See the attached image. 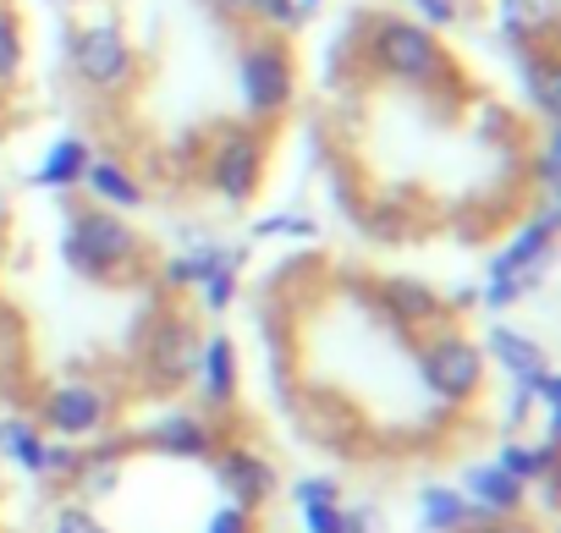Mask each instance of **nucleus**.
Here are the masks:
<instances>
[{
    "instance_id": "obj_1",
    "label": "nucleus",
    "mask_w": 561,
    "mask_h": 533,
    "mask_svg": "<svg viewBox=\"0 0 561 533\" xmlns=\"http://www.w3.org/2000/svg\"><path fill=\"white\" fill-rule=\"evenodd\" d=\"M364 61L375 67V78L397 83V89H440L451 78V56L440 45V34H430L413 18H375L364 34Z\"/></svg>"
},
{
    "instance_id": "obj_2",
    "label": "nucleus",
    "mask_w": 561,
    "mask_h": 533,
    "mask_svg": "<svg viewBox=\"0 0 561 533\" xmlns=\"http://www.w3.org/2000/svg\"><path fill=\"white\" fill-rule=\"evenodd\" d=\"M550 247H556V198H539L534 220H523V225L512 231V242L490 258V276H484V287H479V303H484L490 314L517 309V303L539 287L545 264H550Z\"/></svg>"
},
{
    "instance_id": "obj_3",
    "label": "nucleus",
    "mask_w": 561,
    "mask_h": 533,
    "mask_svg": "<svg viewBox=\"0 0 561 533\" xmlns=\"http://www.w3.org/2000/svg\"><path fill=\"white\" fill-rule=\"evenodd\" d=\"M237 100L248 121H280L298 100V61L280 34H259L237 50Z\"/></svg>"
},
{
    "instance_id": "obj_4",
    "label": "nucleus",
    "mask_w": 561,
    "mask_h": 533,
    "mask_svg": "<svg viewBox=\"0 0 561 533\" xmlns=\"http://www.w3.org/2000/svg\"><path fill=\"white\" fill-rule=\"evenodd\" d=\"M138 247H144V242H138V231L127 225V215L100 209V204L78 209V215L67 220V236H61L67 270L83 276V281H111V276H122L127 264L138 258Z\"/></svg>"
},
{
    "instance_id": "obj_5",
    "label": "nucleus",
    "mask_w": 561,
    "mask_h": 533,
    "mask_svg": "<svg viewBox=\"0 0 561 533\" xmlns=\"http://www.w3.org/2000/svg\"><path fill=\"white\" fill-rule=\"evenodd\" d=\"M67 61H72V78L100 100H116L138 83V50L122 34V23H83L67 45Z\"/></svg>"
},
{
    "instance_id": "obj_6",
    "label": "nucleus",
    "mask_w": 561,
    "mask_h": 533,
    "mask_svg": "<svg viewBox=\"0 0 561 533\" xmlns=\"http://www.w3.org/2000/svg\"><path fill=\"white\" fill-rule=\"evenodd\" d=\"M413 363H419L424 391H430L440 407H462V402H473V396L484 391V374H490L484 347L468 341V336H457V331H435V336H424Z\"/></svg>"
},
{
    "instance_id": "obj_7",
    "label": "nucleus",
    "mask_w": 561,
    "mask_h": 533,
    "mask_svg": "<svg viewBox=\"0 0 561 533\" xmlns=\"http://www.w3.org/2000/svg\"><path fill=\"white\" fill-rule=\"evenodd\" d=\"M242 247H226V242H193L187 253H176V258H165V270H160V281L171 287V292H198V303L209 309V314H226L231 309V298H237V281H242Z\"/></svg>"
},
{
    "instance_id": "obj_8",
    "label": "nucleus",
    "mask_w": 561,
    "mask_h": 533,
    "mask_svg": "<svg viewBox=\"0 0 561 533\" xmlns=\"http://www.w3.org/2000/svg\"><path fill=\"white\" fill-rule=\"evenodd\" d=\"M264 160H270V149H264L259 127H226L215 138V149H209L204 182H209V193L226 209H248L259 198V187H264Z\"/></svg>"
},
{
    "instance_id": "obj_9",
    "label": "nucleus",
    "mask_w": 561,
    "mask_h": 533,
    "mask_svg": "<svg viewBox=\"0 0 561 533\" xmlns=\"http://www.w3.org/2000/svg\"><path fill=\"white\" fill-rule=\"evenodd\" d=\"M50 440H94L111 424V391L94 380H67L56 391L39 396V418H34Z\"/></svg>"
},
{
    "instance_id": "obj_10",
    "label": "nucleus",
    "mask_w": 561,
    "mask_h": 533,
    "mask_svg": "<svg viewBox=\"0 0 561 533\" xmlns=\"http://www.w3.org/2000/svg\"><path fill=\"white\" fill-rule=\"evenodd\" d=\"M0 456H7L18 473H28V478H78V467H83V456L67 440H50L23 413L0 418Z\"/></svg>"
},
{
    "instance_id": "obj_11",
    "label": "nucleus",
    "mask_w": 561,
    "mask_h": 533,
    "mask_svg": "<svg viewBox=\"0 0 561 533\" xmlns=\"http://www.w3.org/2000/svg\"><path fill=\"white\" fill-rule=\"evenodd\" d=\"M209 462H215V484H220L226 500L242 506V511H264V506L275 500V489H280L275 462L259 456L253 445H215Z\"/></svg>"
},
{
    "instance_id": "obj_12",
    "label": "nucleus",
    "mask_w": 561,
    "mask_h": 533,
    "mask_svg": "<svg viewBox=\"0 0 561 533\" xmlns=\"http://www.w3.org/2000/svg\"><path fill=\"white\" fill-rule=\"evenodd\" d=\"M457 489H462V500H468V511H473V528H479V522L517 517V511L528 506V489H523L512 473H501L495 462H468Z\"/></svg>"
},
{
    "instance_id": "obj_13",
    "label": "nucleus",
    "mask_w": 561,
    "mask_h": 533,
    "mask_svg": "<svg viewBox=\"0 0 561 533\" xmlns=\"http://www.w3.org/2000/svg\"><path fill=\"white\" fill-rule=\"evenodd\" d=\"M237 380H242V363H237V341L226 331H209L198 341V358H193V385H198V402L204 407H231L237 402Z\"/></svg>"
},
{
    "instance_id": "obj_14",
    "label": "nucleus",
    "mask_w": 561,
    "mask_h": 533,
    "mask_svg": "<svg viewBox=\"0 0 561 533\" xmlns=\"http://www.w3.org/2000/svg\"><path fill=\"white\" fill-rule=\"evenodd\" d=\"M193 358H198V336L187 320H160L149 347H144V369L154 385H182L193 380Z\"/></svg>"
},
{
    "instance_id": "obj_15",
    "label": "nucleus",
    "mask_w": 561,
    "mask_h": 533,
    "mask_svg": "<svg viewBox=\"0 0 561 533\" xmlns=\"http://www.w3.org/2000/svg\"><path fill=\"white\" fill-rule=\"evenodd\" d=\"M144 445H149L154 456H176V462H209V451H215V429H209L198 413H182V407H171V413H160V418L144 429Z\"/></svg>"
},
{
    "instance_id": "obj_16",
    "label": "nucleus",
    "mask_w": 561,
    "mask_h": 533,
    "mask_svg": "<svg viewBox=\"0 0 561 533\" xmlns=\"http://www.w3.org/2000/svg\"><path fill=\"white\" fill-rule=\"evenodd\" d=\"M517 83H523V105L556 127L561 121V78H556V56L545 45H523L517 50Z\"/></svg>"
},
{
    "instance_id": "obj_17",
    "label": "nucleus",
    "mask_w": 561,
    "mask_h": 533,
    "mask_svg": "<svg viewBox=\"0 0 561 533\" xmlns=\"http://www.w3.org/2000/svg\"><path fill=\"white\" fill-rule=\"evenodd\" d=\"M89 160H94V143H89L83 132H67V138H56V143L39 154V165L28 171V182L45 187V193H72V187H83Z\"/></svg>"
},
{
    "instance_id": "obj_18",
    "label": "nucleus",
    "mask_w": 561,
    "mask_h": 533,
    "mask_svg": "<svg viewBox=\"0 0 561 533\" xmlns=\"http://www.w3.org/2000/svg\"><path fill=\"white\" fill-rule=\"evenodd\" d=\"M380 303L391 309V320H397L402 331H424V325L440 331V314H446L440 292H435L430 281H419V276H391V281H380Z\"/></svg>"
},
{
    "instance_id": "obj_19",
    "label": "nucleus",
    "mask_w": 561,
    "mask_h": 533,
    "mask_svg": "<svg viewBox=\"0 0 561 533\" xmlns=\"http://www.w3.org/2000/svg\"><path fill=\"white\" fill-rule=\"evenodd\" d=\"M293 506L304 517V533H342L347 500H342V484L331 473H304L293 484Z\"/></svg>"
},
{
    "instance_id": "obj_20",
    "label": "nucleus",
    "mask_w": 561,
    "mask_h": 533,
    "mask_svg": "<svg viewBox=\"0 0 561 533\" xmlns=\"http://www.w3.org/2000/svg\"><path fill=\"white\" fill-rule=\"evenodd\" d=\"M83 193H89V204H100V209H116V215H133V209H144V182L122 165V160H89V171H83Z\"/></svg>"
},
{
    "instance_id": "obj_21",
    "label": "nucleus",
    "mask_w": 561,
    "mask_h": 533,
    "mask_svg": "<svg viewBox=\"0 0 561 533\" xmlns=\"http://www.w3.org/2000/svg\"><path fill=\"white\" fill-rule=\"evenodd\" d=\"M484 363H495V369H506L512 374V385L517 380H528V374H539L550 358H545V347L534 341V336H523V331H512V325H490L484 331Z\"/></svg>"
},
{
    "instance_id": "obj_22",
    "label": "nucleus",
    "mask_w": 561,
    "mask_h": 533,
    "mask_svg": "<svg viewBox=\"0 0 561 533\" xmlns=\"http://www.w3.org/2000/svg\"><path fill=\"white\" fill-rule=\"evenodd\" d=\"M501 473H512L523 489H534L539 478H550V473H561V445L556 440H501L495 445V456H490Z\"/></svg>"
},
{
    "instance_id": "obj_23",
    "label": "nucleus",
    "mask_w": 561,
    "mask_h": 533,
    "mask_svg": "<svg viewBox=\"0 0 561 533\" xmlns=\"http://www.w3.org/2000/svg\"><path fill=\"white\" fill-rule=\"evenodd\" d=\"M550 23H556L550 0H495V28H501V39L517 45V50H523V45H545Z\"/></svg>"
},
{
    "instance_id": "obj_24",
    "label": "nucleus",
    "mask_w": 561,
    "mask_h": 533,
    "mask_svg": "<svg viewBox=\"0 0 561 533\" xmlns=\"http://www.w3.org/2000/svg\"><path fill=\"white\" fill-rule=\"evenodd\" d=\"M419 528L424 533H468L473 528V511L462 500L457 484H430L419 489Z\"/></svg>"
},
{
    "instance_id": "obj_25",
    "label": "nucleus",
    "mask_w": 561,
    "mask_h": 533,
    "mask_svg": "<svg viewBox=\"0 0 561 533\" xmlns=\"http://www.w3.org/2000/svg\"><path fill=\"white\" fill-rule=\"evenodd\" d=\"M28 61V39H23V18L12 7H0V89H12L23 78Z\"/></svg>"
},
{
    "instance_id": "obj_26",
    "label": "nucleus",
    "mask_w": 561,
    "mask_h": 533,
    "mask_svg": "<svg viewBox=\"0 0 561 533\" xmlns=\"http://www.w3.org/2000/svg\"><path fill=\"white\" fill-rule=\"evenodd\" d=\"M253 23H259L264 34H298V28L309 23V12L298 7V0H259Z\"/></svg>"
},
{
    "instance_id": "obj_27",
    "label": "nucleus",
    "mask_w": 561,
    "mask_h": 533,
    "mask_svg": "<svg viewBox=\"0 0 561 533\" xmlns=\"http://www.w3.org/2000/svg\"><path fill=\"white\" fill-rule=\"evenodd\" d=\"M253 236L264 242V236H320V225L309 220V215H264V220H253Z\"/></svg>"
},
{
    "instance_id": "obj_28",
    "label": "nucleus",
    "mask_w": 561,
    "mask_h": 533,
    "mask_svg": "<svg viewBox=\"0 0 561 533\" xmlns=\"http://www.w3.org/2000/svg\"><path fill=\"white\" fill-rule=\"evenodd\" d=\"M18 363H23V325L7 303H0V374H12Z\"/></svg>"
},
{
    "instance_id": "obj_29",
    "label": "nucleus",
    "mask_w": 561,
    "mask_h": 533,
    "mask_svg": "<svg viewBox=\"0 0 561 533\" xmlns=\"http://www.w3.org/2000/svg\"><path fill=\"white\" fill-rule=\"evenodd\" d=\"M408 7H413V23H424L430 34H440V28H451L462 18L457 0H408Z\"/></svg>"
},
{
    "instance_id": "obj_30",
    "label": "nucleus",
    "mask_w": 561,
    "mask_h": 533,
    "mask_svg": "<svg viewBox=\"0 0 561 533\" xmlns=\"http://www.w3.org/2000/svg\"><path fill=\"white\" fill-rule=\"evenodd\" d=\"M556 165H561V143H556V127H550V138H545V143H539V154H534L539 198H556Z\"/></svg>"
},
{
    "instance_id": "obj_31",
    "label": "nucleus",
    "mask_w": 561,
    "mask_h": 533,
    "mask_svg": "<svg viewBox=\"0 0 561 533\" xmlns=\"http://www.w3.org/2000/svg\"><path fill=\"white\" fill-rule=\"evenodd\" d=\"M198 533H259V528H253V511H242V506L226 500V506H215V511L204 517Z\"/></svg>"
},
{
    "instance_id": "obj_32",
    "label": "nucleus",
    "mask_w": 561,
    "mask_h": 533,
    "mask_svg": "<svg viewBox=\"0 0 561 533\" xmlns=\"http://www.w3.org/2000/svg\"><path fill=\"white\" fill-rule=\"evenodd\" d=\"M50 533H111V528H105L89 506H61V517H56Z\"/></svg>"
},
{
    "instance_id": "obj_33",
    "label": "nucleus",
    "mask_w": 561,
    "mask_h": 533,
    "mask_svg": "<svg viewBox=\"0 0 561 533\" xmlns=\"http://www.w3.org/2000/svg\"><path fill=\"white\" fill-rule=\"evenodd\" d=\"M528 418H534V396H528V385H517L512 407H506V424H528Z\"/></svg>"
},
{
    "instance_id": "obj_34",
    "label": "nucleus",
    "mask_w": 561,
    "mask_h": 533,
    "mask_svg": "<svg viewBox=\"0 0 561 533\" xmlns=\"http://www.w3.org/2000/svg\"><path fill=\"white\" fill-rule=\"evenodd\" d=\"M468 533H539V528L523 522V517H501V522H479V528H468Z\"/></svg>"
},
{
    "instance_id": "obj_35",
    "label": "nucleus",
    "mask_w": 561,
    "mask_h": 533,
    "mask_svg": "<svg viewBox=\"0 0 561 533\" xmlns=\"http://www.w3.org/2000/svg\"><path fill=\"white\" fill-rule=\"evenodd\" d=\"M369 522H375V511H369V506H347V517H342V533H369Z\"/></svg>"
},
{
    "instance_id": "obj_36",
    "label": "nucleus",
    "mask_w": 561,
    "mask_h": 533,
    "mask_svg": "<svg viewBox=\"0 0 561 533\" xmlns=\"http://www.w3.org/2000/svg\"><path fill=\"white\" fill-rule=\"evenodd\" d=\"M220 12H231V18H253L259 12V0H215Z\"/></svg>"
},
{
    "instance_id": "obj_37",
    "label": "nucleus",
    "mask_w": 561,
    "mask_h": 533,
    "mask_svg": "<svg viewBox=\"0 0 561 533\" xmlns=\"http://www.w3.org/2000/svg\"><path fill=\"white\" fill-rule=\"evenodd\" d=\"M539 511H556V473L539 478Z\"/></svg>"
},
{
    "instance_id": "obj_38",
    "label": "nucleus",
    "mask_w": 561,
    "mask_h": 533,
    "mask_svg": "<svg viewBox=\"0 0 561 533\" xmlns=\"http://www.w3.org/2000/svg\"><path fill=\"white\" fill-rule=\"evenodd\" d=\"M298 7H304V12H320V7H325V0H298Z\"/></svg>"
}]
</instances>
